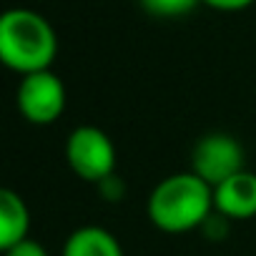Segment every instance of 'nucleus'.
Instances as JSON below:
<instances>
[{
	"mask_svg": "<svg viewBox=\"0 0 256 256\" xmlns=\"http://www.w3.org/2000/svg\"><path fill=\"white\" fill-rule=\"evenodd\" d=\"M146 214L164 234H188L214 214V188L194 171L171 174L148 194Z\"/></svg>",
	"mask_w": 256,
	"mask_h": 256,
	"instance_id": "nucleus-1",
	"label": "nucleus"
},
{
	"mask_svg": "<svg viewBox=\"0 0 256 256\" xmlns=\"http://www.w3.org/2000/svg\"><path fill=\"white\" fill-rule=\"evenodd\" d=\"M58 56V36L46 16L30 8H8L0 16V60L13 73L48 70Z\"/></svg>",
	"mask_w": 256,
	"mask_h": 256,
	"instance_id": "nucleus-2",
	"label": "nucleus"
},
{
	"mask_svg": "<svg viewBox=\"0 0 256 256\" xmlns=\"http://www.w3.org/2000/svg\"><path fill=\"white\" fill-rule=\"evenodd\" d=\"M66 161L70 171L88 184H100L116 174V146L110 136L98 126H78L68 134Z\"/></svg>",
	"mask_w": 256,
	"mask_h": 256,
	"instance_id": "nucleus-3",
	"label": "nucleus"
},
{
	"mask_svg": "<svg viewBox=\"0 0 256 256\" xmlns=\"http://www.w3.org/2000/svg\"><path fill=\"white\" fill-rule=\"evenodd\" d=\"M66 83L50 68L20 78L16 103L20 116L33 126H50L66 110Z\"/></svg>",
	"mask_w": 256,
	"mask_h": 256,
	"instance_id": "nucleus-4",
	"label": "nucleus"
},
{
	"mask_svg": "<svg viewBox=\"0 0 256 256\" xmlns=\"http://www.w3.org/2000/svg\"><path fill=\"white\" fill-rule=\"evenodd\" d=\"M191 171L211 188L244 171V146L224 131L201 136L191 151Z\"/></svg>",
	"mask_w": 256,
	"mask_h": 256,
	"instance_id": "nucleus-5",
	"label": "nucleus"
},
{
	"mask_svg": "<svg viewBox=\"0 0 256 256\" xmlns=\"http://www.w3.org/2000/svg\"><path fill=\"white\" fill-rule=\"evenodd\" d=\"M214 211L228 221H246L256 216V174L238 171L224 184L214 186Z\"/></svg>",
	"mask_w": 256,
	"mask_h": 256,
	"instance_id": "nucleus-6",
	"label": "nucleus"
},
{
	"mask_svg": "<svg viewBox=\"0 0 256 256\" xmlns=\"http://www.w3.org/2000/svg\"><path fill=\"white\" fill-rule=\"evenodd\" d=\"M30 211L20 194L3 188L0 191V248H10L28 238Z\"/></svg>",
	"mask_w": 256,
	"mask_h": 256,
	"instance_id": "nucleus-7",
	"label": "nucleus"
},
{
	"mask_svg": "<svg viewBox=\"0 0 256 256\" xmlns=\"http://www.w3.org/2000/svg\"><path fill=\"white\" fill-rule=\"evenodd\" d=\"M63 256H123V246L103 226H80L68 234Z\"/></svg>",
	"mask_w": 256,
	"mask_h": 256,
	"instance_id": "nucleus-8",
	"label": "nucleus"
},
{
	"mask_svg": "<svg viewBox=\"0 0 256 256\" xmlns=\"http://www.w3.org/2000/svg\"><path fill=\"white\" fill-rule=\"evenodd\" d=\"M138 3L154 18H184L201 0H138Z\"/></svg>",
	"mask_w": 256,
	"mask_h": 256,
	"instance_id": "nucleus-9",
	"label": "nucleus"
},
{
	"mask_svg": "<svg viewBox=\"0 0 256 256\" xmlns=\"http://www.w3.org/2000/svg\"><path fill=\"white\" fill-rule=\"evenodd\" d=\"M3 254H6V256H48V248H46L43 244H38L36 238L28 236L26 241H20V244L6 248Z\"/></svg>",
	"mask_w": 256,
	"mask_h": 256,
	"instance_id": "nucleus-10",
	"label": "nucleus"
},
{
	"mask_svg": "<svg viewBox=\"0 0 256 256\" xmlns=\"http://www.w3.org/2000/svg\"><path fill=\"white\" fill-rule=\"evenodd\" d=\"M98 191H100V196H103V198H108V201H118V198H123L126 186H123V181L113 174V176H108L106 181H100V184H98Z\"/></svg>",
	"mask_w": 256,
	"mask_h": 256,
	"instance_id": "nucleus-11",
	"label": "nucleus"
},
{
	"mask_svg": "<svg viewBox=\"0 0 256 256\" xmlns=\"http://www.w3.org/2000/svg\"><path fill=\"white\" fill-rule=\"evenodd\" d=\"M204 6H208L211 10H221V13H236V10H246L248 6H254L256 0H201Z\"/></svg>",
	"mask_w": 256,
	"mask_h": 256,
	"instance_id": "nucleus-12",
	"label": "nucleus"
}]
</instances>
